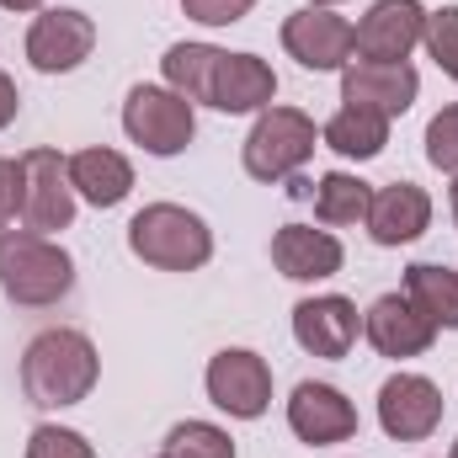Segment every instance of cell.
Returning a JSON list of instances; mask_svg holds the SVG:
<instances>
[{
  "mask_svg": "<svg viewBox=\"0 0 458 458\" xmlns=\"http://www.w3.org/2000/svg\"><path fill=\"white\" fill-rule=\"evenodd\" d=\"M97 378H102V357H97V342L86 331L54 326V331H38L21 352V394L38 411L81 405L97 389Z\"/></svg>",
  "mask_w": 458,
  "mask_h": 458,
  "instance_id": "cell-1",
  "label": "cell"
},
{
  "mask_svg": "<svg viewBox=\"0 0 458 458\" xmlns=\"http://www.w3.org/2000/svg\"><path fill=\"white\" fill-rule=\"evenodd\" d=\"M75 288V256L32 229H5L0 234V293L21 310H48L70 299Z\"/></svg>",
  "mask_w": 458,
  "mask_h": 458,
  "instance_id": "cell-2",
  "label": "cell"
},
{
  "mask_svg": "<svg viewBox=\"0 0 458 458\" xmlns=\"http://www.w3.org/2000/svg\"><path fill=\"white\" fill-rule=\"evenodd\" d=\"M128 250L155 272H198L214 261V229L182 203H149L128 219Z\"/></svg>",
  "mask_w": 458,
  "mask_h": 458,
  "instance_id": "cell-3",
  "label": "cell"
},
{
  "mask_svg": "<svg viewBox=\"0 0 458 458\" xmlns=\"http://www.w3.org/2000/svg\"><path fill=\"white\" fill-rule=\"evenodd\" d=\"M315 139H320L315 117L299 113V107H267V113H256L245 144H240L245 176H250V182H267V187H272V182H288L293 171L310 165Z\"/></svg>",
  "mask_w": 458,
  "mask_h": 458,
  "instance_id": "cell-4",
  "label": "cell"
},
{
  "mask_svg": "<svg viewBox=\"0 0 458 458\" xmlns=\"http://www.w3.org/2000/svg\"><path fill=\"white\" fill-rule=\"evenodd\" d=\"M123 133L155 155V160H171L192 144L198 133V107L187 97H176L171 86H133L128 102H123Z\"/></svg>",
  "mask_w": 458,
  "mask_h": 458,
  "instance_id": "cell-5",
  "label": "cell"
},
{
  "mask_svg": "<svg viewBox=\"0 0 458 458\" xmlns=\"http://www.w3.org/2000/svg\"><path fill=\"white\" fill-rule=\"evenodd\" d=\"M75 187H70V160L59 149H27L21 155V229L32 234H59L75 225Z\"/></svg>",
  "mask_w": 458,
  "mask_h": 458,
  "instance_id": "cell-6",
  "label": "cell"
},
{
  "mask_svg": "<svg viewBox=\"0 0 458 458\" xmlns=\"http://www.w3.org/2000/svg\"><path fill=\"white\" fill-rule=\"evenodd\" d=\"M203 384H208V400H214L225 416H234V421H256V416H267V405H272V368H267V357L250 352V346H225V352H214Z\"/></svg>",
  "mask_w": 458,
  "mask_h": 458,
  "instance_id": "cell-7",
  "label": "cell"
},
{
  "mask_svg": "<svg viewBox=\"0 0 458 458\" xmlns=\"http://www.w3.org/2000/svg\"><path fill=\"white\" fill-rule=\"evenodd\" d=\"M91 54H97V21L75 5L38 11V21L27 27V64L38 75H70Z\"/></svg>",
  "mask_w": 458,
  "mask_h": 458,
  "instance_id": "cell-8",
  "label": "cell"
},
{
  "mask_svg": "<svg viewBox=\"0 0 458 458\" xmlns=\"http://www.w3.org/2000/svg\"><path fill=\"white\" fill-rule=\"evenodd\" d=\"M283 48H288V59H299L304 70H315V75H331V70H346L352 64V54H357V27L336 16V11H326V5H304V11H293L288 21H283Z\"/></svg>",
  "mask_w": 458,
  "mask_h": 458,
  "instance_id": "cell-9",
  "label": "cell"
},
{
  "mask_svg": "<svg viewBox=\"0 0 458 458\" xmlns=\"http://www.w3.org/2000/svg\"><path fill=\"white\" fill-rule=\"evenodd\" d=\"M378 427L394 443H421L443 427V389L421 373H394L378 389Z\"/></svg>",
  "mask_w": 458,
  "mask_h": 458,
  "instance_id": "cell-10",
  "label": "cell"
},
{
  "mask_svg": "<svg viewBox=\"0 0 458 458\" xmlns=\"http://www.w3.org/2000/svg\"><path fill=\"white\" fill-rule=\"evenodd\" d=\"M288 427H293V437L310 443V448H336V443H352V437H357V405L346 400L336 384L304 378V384L288 394Z\"/></svg>",
  "mask_w": 458,
  "mask_h": 458,
  "instance_id": "cell-11",
  "label": "cell"
},
{
  "mask_svg": "<svg viewBox=\"0 0 458 458\" xmlns=\"http://www.w3.org/2000/svg\"><path fill=\"white\" fill-rule=\"evenodd\" d=\"M427 32V5L421 0H373L368 16L357 21V59L373 64H405L411 48Z\"/></svg>",
  "mask_w": 458,
  "mask_h": 458,
  "instance_id": "cell-12",
  "label": "cell"
},
{
  "mask_svg": "<svg viewBox=\"0 0 458 458\" xmlns=\"http://www.w3.org/2000/svg\"><path fill=\"white\" fill-rule=\"evenodd\" d=\"M421 97V75L411 64H373V59H352L342 70V102L346 107H368L378 117L411 113V102Z\"/></svg>",
  "mask_w": 458,
  "mask_h": 458,
  "instance_id": "cell-13",
  "label": "cell"
},
{
  "mask_svg": "<svg viewBox=\"0 0 458 458\" xmlns=\"http://www.w3.org/2000/svg\"><path fill=\"white\" fill-rule=\"evenodd\" d=\"M357 331H362L357 304L342 299V293H315V299L293 304V342L304 346L310 357H326V362L346 357L357 346Z\"/></svg>",
  "mask_w": 458,
  "mask_h": 458,
  "instance_id": "cell-14",
  "label": "cell"
},
{
  "mask_svg": "<svg viewBox=\"0 0 458 458\" xmlns=\"http://www.w3.org/2000/svg\"><path fill=\"white\" fill-rule=\"evenodd\" d=\"M362 336L373 342L378 357L405 362V357L432 352L437 326H432L427 315H416V304H411L405 293H384V299H373V304H368V315H362Z\"/></svg>",
  "mask_w": 458,
  "mask_h": 458,
  "instance_id": "cell-15",
  "label": "cell"
},
{
  "mask_svg": "<svg viewBox=\"0 0 458 458\" xmlns=\"http://www.w3.org/2000/svg\"><path fill=\"white\" fill-rule=\"evenodd\" d=\"M277 97V75L261 54H219L214 64V86H208V107L229 117H245V113H267Z\"/></svg>",
  "mask_w": 458,
  "mask_h": 458,
  "instance_id": "cell-16",
  "label": "cell"
},
{
  "mask_svg": "<svg viewBox=\"0 0 458 458\" xmlns=\"http://www.w3.org/2000/svg\"><path fill=\"white\" fill-rule=\"evenodd\" d=\"M342 261H346V250L331 229L283 225L272 234V267H277L288 283H326V277L342 272Z\"/></svg>",
  "mask_w": 458,
  "mask_h": 458,
  "instance_id": "cell-17",
  "label": "cell"
},
{
  "mask_svg": "<svg viewBox=\"0 0 458 458\" xmlns=\"http://www.w3.org/2000/svg\"><path fill=\"white\" fill-rule=\"evenodd\" d=\"M362 225L373 234V245H411V240H421L427 225H432V198L416 182H389V187L373 192Z\"/></svg>",
  "mask_w": 458,
  "mask_h": 458,
  "instance_id": "cell-18",
  "label": "cell"
},
{
  "mask_svg": "<svg viewBox=\"0 0 458 458\" xmlns=\"http://www.w3.org/2000/svg\"><path fill=\"white\" fill-rule=\"evenodd\" d=\"M70 187L91 208H117L133 192V165L117 149H81V155H70Z\"/></svg>",
  "mask_w": 458,
  "mask_h": 458,
  "instance_id": "cell-19",
  "label": "cell"
},
{
  "mask_svg": "<svg viewBox=\"0 0 458 458\" xmlns=\"http://www.w3.org/2000/svg\"><path fill=\"white\" fill-rule=\"evenodd\" d=\"M405 299L416 315H427L437 331H458V272L437 261H411L405 267Z\"/></svg>",
  "mask_w": 458,
  "mask_h": 458,
  "instance_id": "cell-20",
  "label": "cell"
},
{
  "mask_svg": "<svg viewBox=\"0 0 458 458\" xmlns=\"http://www.w3.org/2000/svg\"><path fill=\"white\" fill-rule=\"evenodd\" d=\"M320 139H326V149H336L346 160H378L389 144V117L368 113V107H342L320 128Z\"/></svg>",
  "mask_w": 458,
  "mask_h": 458,
  "instance_id": "cell-21",
  "label": "cell"
},
{
  "mask_svg": "<svg viewBox=\"0 0 458 458\" xmlns=\"http://www.w3.org/2000/svg\"><path fill=\"white\" fill-rule=\"evenodd\" d=\"M225 48L214 43H171L160 70H165V86L176 97H187L192 107H208V86H214V64H219Z\"/></svg>",
  "mask_w": 458,
  "mask_h": 458,
  "instance_id": "cell-22",
  "label": "cell"
},
{
  "mask_svg": "<svg viewBox=\"0 0 458 458\" xmlns=\"http://www.w3.org/2000/svg\"><path fill=\"white\" fill-rule=\"evenodd\" d=\"M368 203H373V187L352 171H326L320 187H315V219L331 229L342 225H362L368 219Z\"/></svg>",
  "mask_w": 458,
  "mask_h": 458,
  "instance_id": "cell-23",
  "label": "cell"
},
{
  "mask_svg": "<svg viewBox=\"0 0 458 458\" xmlns=\"http://www.w3.org/2000/svg\"><path fill=\"white\" fill-rule=\"evenodd\" d=\"M165 454L171 458H234V437L214 421H176L165 432Z\"/></svg>",
  "mask_w": 458,
  "mask_h": 458,
  "instance_id": "cell-24",
  "label": "cell"
},
{
  "mask_svg": "<svg viewBox=\"0 0 458 458\" xmlns=\"http://www.w3.org/2000/svg\"><path fill=\"white\" fill-rule=\"evenodd\" d=\"M27 458H97L91 437L75 432V427H59V421H43L27 432Z\"/></svg>",
  "mask_w": 458,
  "mask_h": 458,
  "instance_id": "cell-25",
  "label": "cell"
},
{
  "mask_svg": "<svg viewBox=\"0 0 458 458\" xmlns=\"http://www.w3.org/2000/svg\"><path fill=\"white\" fill-rule=\"evenodd\" d=\"M427 54L437 59V70L458 81V5H443V11H427V32H421Z\"/></svg>",
  "mask_w": 458,
  "mask_h": 458,
  "instance_id": "cell-26",
  "label": "cell"
},
{
  "mask_svg": "<svg viewBox=\"0 0 458 458\" xmlns=\"http://www.w3.org/2000/svg\"><path fill=\"white\" fill-rule=\"evenodd\" d=\"M427 160H432L437 171L458 176V102L443 107V113L427 123Z\"/></svg>",
  "mask_w": 458,
  "mask_h": 458,
  "instance_id": "cell-27",
  "label": "cell"
},
{
  "mask_svg": "<svg viewBox=\"0 0 458 458\" xmlns=\"http://www.w3.org/2000/svg\"><path fill=\"white\" fill-rule=\"evenodd\" d=\"M250 5L256 0H182V11L192 21H203V27H234V21H245Z\"/></svg>",
  "mask_w": 458,
  "mask_h": 458,
  "instance_id": "cell-28",
  "label": "cell"
},
{
  "mask_svg": "<svg viewBox=\"0 0 458 458\" xmlns=\"http://www.w3.org/2000/svg\"><path fill=\"white\" fill-rule=\"evenodd\" d=\"M16 214H21V160L0 155V234L11 229Z\"/></svg>",
  "mask_w": 458,
  "mask_h": 458,
  "instance_id": "cell-29",
  "label": "cell"
},
{
  "mask_svg": "<svg viewBox=\"0 0 458 458\" xmlns=\"http://www.w3.org/2000/svg\"><path fill=\"white\" fill-rule=\"evenodd\" d=\"M16 113H21V97H16V81L0 70V128H11L16 123Z\"/></svg>",
  "mask_w": 458,
  "mask_h": 458,
  "instance_id": "cell-30",
  "label": "cell"
},
{
  "mask_svg": "<svg viewBox=\"0 0 458 458\" xmlns=\"http://www.w3.org/2000/svg\"><path fill=\"white\" fill-rule=\"evenodd\" d=\"M5 11H43V0H0Z\"/></svg>",
  "mask_w": 458,
  "mask_h": 458,
  "instance_id": "cell-31",
  "label": "cell"
},
{
  "mask_svg": "<svg viewBox=\"0 0 458 458\" xmlns=\"http://www.w3.org/2000/svg\"><path fill=\"white\" fill-rule=\"evenodd\" d=\"M448 203H454V225H458V182H454V192H448Z\"/></svg>",
  "mask_w": 458,
  "mask_h": 458,
  "instance_id": "cell-32",
  "label": "cell"
},
{
  "mask_svg": "<svg viewBox=\"0 0 458 458\" xmlns=\"http://www.w3.org/2000/svg\"><path fill=\"white\" fill-rule=\"evenodd\" d=\"M310 5H326V11H331V5H342V0H310Z\"/></svg>",
  "mask_w": 458,
  "mask_h": 458,
  "instance_id": "cell-33",
  "label": "cell"
},
{
  "mask_svg": "<svg viewBox=\"0 0 458 458\" xmlns=\"http://www.w3.org/2000/svg\"><path fill=\"white\" fill-rule=\"evenodd\" d=\"M448 458H458V443H454V454H448Z\"/></svg>",
  "mask_w": 458,
  "mask_h": 458,
  "instance_id": "cell-34",
  "label": "cell"
},
{
  "mask_svg": "<svg viewBox=\"0 0 458 458\" xmlns=\"http://www.w3.org/2000/svg\"><path fill=\"white\" fill-rule=\"evenodd\" d=\"M160 458H171V454H160Z\"/></svg>",
  "mask_w": 458,
  "mask_h": 458,
  "instance_id": "cell-35",
  "label": "cell"
}]
</instances>
